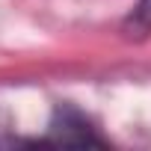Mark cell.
<instances>
[{
	"instance_id": "obj_1",
	"label": "cell",
	"mask_w": 151,
	"mask_h": 151,
	"mask_svg": "<svg viewBox=\"0 0 151 151\" xmlns=\"http://www.w3.org/2000/svg\"><path fill=\"white\" fill-rule=\"evenodd\" d=\"M50 133H53V142H62V145H89V142H101L98 136H92L89 124L77 116V113H59L50 124Z\"/></svg>"
},
{
	"instance_id": "obj_2",
	"label": "cell",
	"mask_w": 151,
	"mask_h": 151,
	"mask_svg": "<svg viewBox=\"0 0 151 151\" xmlns=\"http://www.w3.org/2000/svg\"><path fill=\"white\" fill-rule=\"evenodd\" d=\"M130 36H148L151 33V0H139L130 21H127Z\"/></svg>"
}]
</instances>
